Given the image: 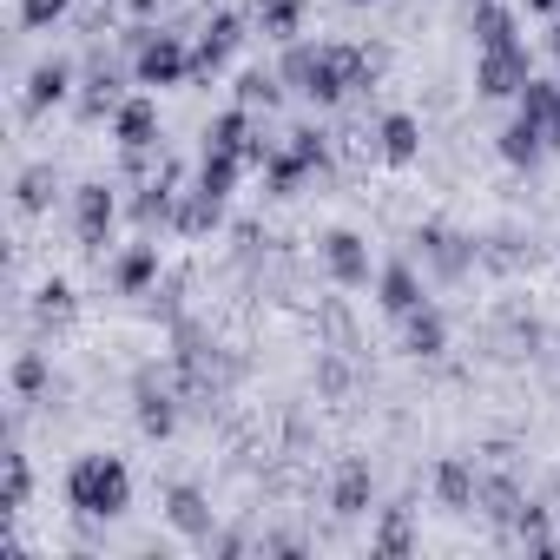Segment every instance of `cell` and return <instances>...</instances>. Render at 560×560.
I'll return each mask as SVG.
<instances>
[{"mask_svg": "<svg viewBox=\"0 0 560 560\" xmlns=\"http://www.w3.org/2000/svg\"><path fill=\"white\" fill-rule=\"evenodd\" d=\"M80 495L93 501V508H112V501H119V475H112V468H106V475H99V468H86V475H80Z\"/></svg>", "mask_w": 560, "mask_h": 560, "instance_id": "6da1fadb", "label": "cell"}]
</instances>
